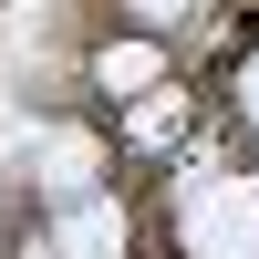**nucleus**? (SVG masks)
Returning a JSON list of instances; mask_svg holds the SVG:
<instances>
[{
	"label": "nucleus",
	"mask_w": 259,
	"mask_h": 259,
	"mask_svg": "<svg viewBox=\"0 0 259 259\" xmlns=\"http://www.w3.org/2000/svg\"><path fill=\"white\" fill-rule=\"evenodd\" d=\"M177 239L187 259H249L259 249V177H207V187H187V207H177Z\"/></svg>",
	"instance_id": "1"
},
{
	"label": "nucleus",
	"mask_w": 259,
	"mask_h": 259,
	"mask_svg": "<svg viewBox=\"0 0 259 259\" xmlns=\"http://www.w3.org/2000/svg\"><path fill=\"white\" fill-rule=\"evenodd\" d=\"M52 249H62V259H114V249H124V207H114V197H73V207L52 218Z\"/></svg>",
	"instance_id": "2"
},
{
	"label": "nucleus",
	"mask_w": 259,
	"mask_h": 259,
	"mask_svg": "<svg viewBox=\"0 0 259 259\" xmlns=\"http://www.w3.org/2000/svg\"><path fill=\"white\" fill-rule=\"evenodd\" d=\"M94 83H104V94H145V83H166V52H156V41H104V52H94Z\"/></svg>",
	"instance_id": "3"
},
{
	"label": "nucleus",
	"mask_w": 259,
	"mask_h": 259,
	"mask_svg": "<svg viewBox=\"0 0 259 259\" xmlns=\"http://www.w3.org/2000/svg\"><path fill=\"white\" fill-rule=\"evenodd\" d=\"M177 135H187V104L177 94H166L156 114H124V145H177Z\"/></svg>",
	"instance_id": "4"
},
{
	"label": "nucleus",
	"mask_w": 259,
	"mask_h": 259,
	"mask_svg": "<svg viewBox=\"0 0 259 259\" xmlns=\"http://www.w3.org/2000/svg\"><path fill=\"white\" fill-rule=\"evenodd\" d=\"M228 104H239V124L259 135V52H239V62H228Z\"/></svg>",
	"instance_id": "5"
}]
</instances>
